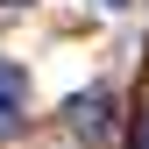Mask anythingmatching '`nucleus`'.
<instances>
[{"mask_svg":"<svg viewBox=\"0 0 149 149\" xmlns=\"http://www.w3.org/2000/svg\"><path fill=\"white\" fill-rule=\"evenodd\" d=\"M22 121H29V71L22 64H0V142L22 135Z\"/></svg>","mask_w":149,"mask_h":149,"instance_id":"nucleus-1","label":"nucleus"},{"mask_svg":"<svg viewBox=\"0 0 149 149\" xmlns=\"http://www.w3.org/2000/svg\"><path fill=\"white\" fill-rule=\"evenodd\" d=\"M64 121H71V135H85V142H100L107 128H114V100H107V92H78V100L64 107Z\"/></svg>","mask_w":149,"mask_h":149,"instance_id":"nucleus-2","label":"nucleus"},{"mask_svg":"<svg viewBox=\"0 0 149 149\" xmlns=\"http://www.w3.org/2000/svg\"><path fill=\"white\" fill-rule=\"evenodd\" d=\"M135 149H149V114H142V128H135Z\"/></svg>","mask_w":149,"mask_h":149,"instance_id":"nucleus-3","label":"nucleus"},{"mask_svg":"<svg viewBox=\"0 0 149 149\" xmlns=\"http://www.w3.org/2000/svg\"><path fill=\"white\" fill-rule=\"evenodd\" d=\"M7 7H29V0H7Z\"/></svg>","mask_w":149,"mask_h":149,"instance_id":"nucleus-4","label":"nucleus"},{"mask_svg":"<svg viewBox=\"0 0 149 149\" xmlns=\"http://www.w3.org/2000/svg\"><path fill=\"white\" fill-rule=\"evenodd\" d=\"M114 7H121V0H114Z\"/></svg>","mask_w":149,"mask_h":149,"instance_id":"nucleus-5","label":"nucleus"}]
</instances>
